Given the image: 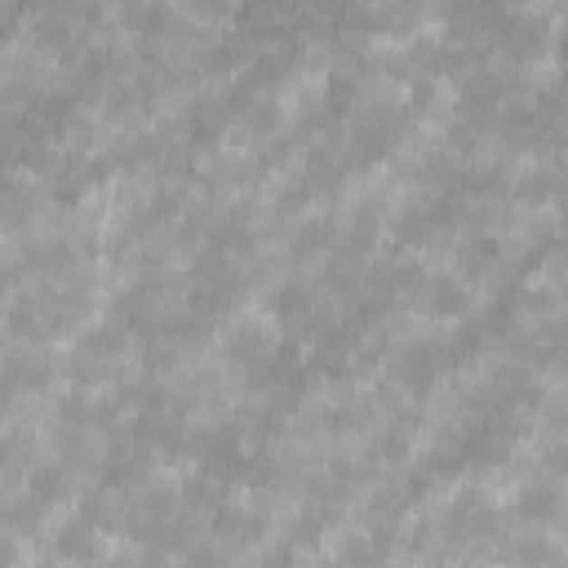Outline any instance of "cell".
<instances>
[{"mask_svg":"<svg viewBox=\"0 0 568 568\" xmlns=\"http://www.w3.org/2000/svg\"><path fill=\"white\" fill-rule=\"evenodd\" d=\"M462 307H466V293L458 284H449V280H435V284H431V311H435V315H458Z\"/></svg>","mask_w":568,"mask_h":568,"instance_id":"obj_4","label":"cell"},{"mask_svg":"<svg viewBox=\"0 0 568 568\" xmlns=\"http://www.w3.org/2000/svg\"><path fill=\"white\" fill-rule=\"evenodd\" d=\"M516 511L524 519H533V524L555 519V516H560V489H551V484H528V489L519 493Z\"/></svg>","mask_w":568,"mask_h":568,"instance_id":"obj_1","label":"cell"},{"mask_svg":"<svg viewBox=\"0 0 568 568\" xmlns=\"http://www.w3.org/2000/svg\"><path fill=\"white\" fill-rule=\"evenodd\" d=\"M289 564H293V555H289V551H275V555H266L262 568H289Z\"/></svg>","mask_w":568,"mask_h":568,"instance_id":"obj_7","label":"cell"},{"mask_svg":"<svg viewBox=\"0 0 568 568\" xmlns=\"http://www.w3.org/2000/svg\"><path fill=\"white\" fill-rule=\"evenodd\" d=\"M58 555H62V560H94V555H98L94 528H89L85 519L62 524V533H58Z\"/></svg>","mask_w":568,"mask_h":568,"instance_id":"obj_2","label":"cell"},{"mask_svg":"<svg viewBox=\"0 0 568 568\" xmlns=\"http://www.w3.org/2000/svg\"><path fill=\"white\" fill-rule=\"evenodd\" d=\"M546 555H551V546H546L542 537H524V542L516 546V560H519V564H542Z\"/></svg>","mask_w":568,"mask_h":568,"instance_id":"obj_6","label":"cell"},{"mask_svg":"<svg viewBox=\"0 0 568 568\" xmlns=\"http://www.w3.org/2000/svg\"><path fill=\"white\" fill-rule=\"evenodd\" d=\"M222 533L231 542H254L262 533V516H245V511H227L222 516Z\"/></svg>","mask_w":568,"mask_h":568,"instance_id":"obj_5","label":"cell"},{"mask_svg":"<svg viewBox=\"0 0 568 568\" xmlns=\"http://www.w3.org/2000/svg\"><path fill=\"white\" fill-rule=\"evenodd\" d=\"M400 377H405L409 386H426V382L435 377V347H409V351L400 356Z\"/></svg>","mask_w":568,"mask_h":568,"instance_id":"obj_3","label":"cell"}]
</instances>
